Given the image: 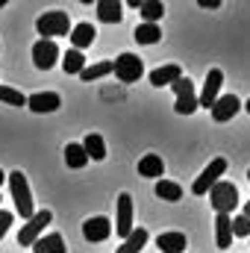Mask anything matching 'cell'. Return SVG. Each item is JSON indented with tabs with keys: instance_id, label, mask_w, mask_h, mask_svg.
Here are the masks:
<instances>
[{
	"instance_id": "36",
	"label": "cell",
	"mask_w": 250,
	"mask_h": 253,
	"mask_svg": "<svg viewBox=\"0 0 250 253\" xmlns=\"http://www.w3.org/2000/svg\"><path fill=\"white\" fill-rule=\"evenodd\" d=\"M248 183H250V171H248Z\"/></svg>"
},
{
	"instance_id": "17",
	"label": "cell",
	"mask_w": 250,
	"mask_h": 253,
	"mask_svg": "<svg viewBox=\"0 0 250 253\" xmlns=\"http://www.w3.org/2000/svg\"><path fill=\"white\" fill-rule=\"evenodd\" d=\"M94 36H97V30L91 27V24H77V27H71V44H74V50H83V47H88L91 42H94Z\"/></svg>"
},
{
	"instance_id": "29",
	"label": "cell",
	"mask_w": 250,
	"mask_h": 253,
	"mask_svg": "<svg viewBox=\"0 0 250 253\" xmlns=\"http://www.w3.org/2000/svg\"><path fill=\"white\" fill-rule=\"evenodd\" d=\"M0 100L9 103V106H27V97H24L21 91L9 88V85H0Z\"/></svg>"
},
{
	"instance_id": "33",
	"label": "cell",
	"mask_w": 250,
	"mask_h": 253,
	"mask_svg": "<svg viewBox=\"0 0 250 253\" xmlns=\"http://www.w3.org/2000/svg\"><path fill=\"white\" fill-rule=\"evenodd\" d=\"M242 215H245V218H248V221H250V200H248V203H245V212H242Z\"/></svg>"
},
{
	"instance_id": "31",
	"label": "cell",
	"mask_w": 250,
	"mask_h": 253,
	"mask_svg": "<svg viewBox=\"0 0 250 253\" xmlns=\"http://www.w3.org/2000/svg\"><path fill=\"white\" fill-rule=\"evenodd\" d=\"M12 212H6V209H0V239L6 236V230H9V224H12Z\"/></svg>"
},
{
	"instance_id": "35",
	"label": "cell",
	"mask_w": 250,
	"mask_h": 253,
	"mask_svg": "<svg viewBox=\"0 0 250 253\" xmlns=\"http://www.w3.org/2000/svg\"><path fill=\"white\" fill-rule=\"evenodd\" d=\"M245 109H248V115H250V100H248V103H245Z\"/></svg>"
},
{
	"instance_id": "23",
	"label": "cell",
	"mask_w": 250,
	"mask_h": 253,
	"mask_svg": "<svg viewBox=\"0 0 250 253\" xmlns=\"http://www.w3.org/2000/svg\"><path fill=\"white\" fill-rule=\"evenodd\" d=\"M153 191H156V197H159V200H168V203L183 200V186H177V183H171V180H159Z\"/></svg>"
},
{
	"instance_id": "19",
	"label": "cell",
	"mask_w": 250,
	"mask_h": 253,
	"mask_svg": "<svg viewBox=\"0 0 250 253\" xmlns=\"http://www.w3.org/2000/svg\"><path fill=\"white\" fill-rule=\"evenodd\" d=\"M233 215H218L215 218V245L218 248H230L233 245Z\"/></svg>"
},
{
	"instance_id": "4",
	"label": "cell",
	"mask_w": 250,
	"mask_h": 253,
	"mask_svg": "<svg viewBox=\"0 0 250 253\" xmlns=\"http://www.w3.org/2000/svg\"><path fill=\"white\" fill-rule=\"evenodd\" d=\"M50 221H53V215H50L47 209H39V212L21 227V233H18V245H21V248H33V245L42 239V233H44V227H47Z\"/></svg>"
},
{
	"instance_id": "34",
	"label": "cell",
	"mask_w": 250,
	"mask_h": 253,
	"mask_svg": "<svg viewBox=\"0 0 250 253\" xmlns=\"http://www.w3.org/2000/svg\"><path fill=\"white\" fill-rule=\"evenodd\" d=\"M3 180H6V174H3V171H0V186H3Z\"/></svg>"
},
{
	"instance_id": "16",
	"label": "cell",
	"mask_w": 250,
	"mask_h": 253,
	"mask_svg": "<svg viewBox=\"0 0 250 253\" xmlns=\"http://www.w3.org/2000/svg\"><path fill=\"white\" fill-rule=\"evenodd\" d=\"M138 174H141V177L162 180V174H165V162H162V156H156V153L141 156V159H138Z\"/></svg>"
},
{
	"instance_id": "11",
	"label": "cell",
	"mask_w": 250,
	"mask_h": 253,
	"mask_svg": "<svg viewBox=\"0 0 250 253\" xmlns=\"http://www.w3.org/2000/svg\"><path fill=\"white\" fill-rule=\"evenodd\" d=\"M115 233L126 239L129 233H132V197L121 191L118 194V218H115Z\"/></svg>"
},
{
	"instance_id": "26",
	"label": "cell",
	"mask_w": 250,
	"mask_h": 253,
	"mask_svg": "<svg viewBox=\"0 0 250 253\" xmlns=\"http://www.w3.org/2000/svg\"><path fill=\"white\" fill-rule=\"evenodd\" d=\"M62 68L65 74H83V68H85V56H83V50H68L62 56Z\"/></svg>"
},
{
	"instance_id": "5",
	"label": "cell",
	"mask_w": 250,
	"mask_h": 253,
	"mask_svg": "<svg viewBox=\"0 0 250 253\" xmlns=\"http://www.w3.org/2000/svg\"><path fill=\"white\" fill-rule=\"evenodd\" d=\"M112 71H115V77H118L121 83H138L141 74H144V65H141V59H138L135 53H121V56L112 62Z\"/></svg>"
},
{
	"instance_id": "10",
	"label": "cell",
	"mask_w": 250,
	"mask_h": 253,
	"mask_svg": "<svg viewBox=\"0 0 250 253\" xmlns=\"http://www.w3.org/2000/svg\"><path fill=\"white\" fill-rule=\"evenodd\" d=\"M242 109V100L236 94H218V100L212 103V121L224 124L230 118H236V112Z\"/></svg>"
},
{
	"instance_id": "9",
	"label": "cell",
	"mask_w": 250,
	"mask_h": 253,
	"mask_svg": "<svg viewBox=\"0 0 250 253\" xmlns=\"http://www.w3.org/2000/svg\"><path fill=\"white\" fill-rule=\"evenodd\" d=\"M221 85H224V71H221V68H212V71L206 74L203 94L197 97V106H206V109H212V103L218 100V91H221Z\"/></svg>"
},
{
	"instance_id": "3",
	"label": "cell",
	"mask_w": 250,
	"mask_h": 253,
	"mask_svg": "<svg viewBox=\"0 0 250 253\" xmlns=\"http://www.w3.org/2000/svg\"><path fill=\"white\" fill-rule=\"evenodd\" d=\"M36 30H39V36H42L44 42H53L56 36H68V33H71V18H68V12H59V9L44 12V15L36 21Z\"/></svg>"
},
{
	"instance_id": "22",
	"label": "cell",
	"mask_w": 250,
	"mask_h": 253,
	"mask_svg": "<svg viewBox=\"0 0 250 253\" xmlns=\"http://www.w3.org/2000/svg\"><path fill=\"white\" fill-rule=\"evenodd\" d=\"M144 245H147V230L138 227V230H132V233L126 236V242L115 253H141L144 251Z\"/></svg>"
},
{
	"instance_id": "24",
	"label": "cell",
	"mask_w": 250,
	"mask_h": 253,
	"mask_svg": "<svg viewBox=\"0 0 250 253\" xmlns=\"http://www.w3.org/2000/svg\"><path fill=\"white\" fill-rule=\"evenodd\" d=\"M132 39H135L138 44H156V42L162 39V30H159L156 24H138L135 33H132Z\"/></svg>"
},
{
	"instance_id": "30",
	"label": "cell",
	"mask_w": 250,
	"mask_h": 253,
	"mask_svg": "<svg viewBox=\"0 0 250 253\" xmlns=\"http://www.w3.org/2000/svg\"><path fill=\"white\" fill-rule=\"evenodd\" d=\"M230 227H233V236H245V239H250V221L245 218V215H236Z\"/></svg>"
},
{
	"instance_id": "20",
	"label": "cell",
	"mask_w": 250,
	"mask_h": 253,
	"mask_svg": "<svg viewBox=\"0 0 250 253\" xmlns=\"http://www.w3.org/2000/svg\"><path fill=\"white\" fill-rule=\"evenodd\" d=\"M33 251L36 253H68V248H65V239L59 233H50V236H42L33 245Z\"/></svg>"
},
{
	"instance_id": "12",
	"label": "cell",
	"mask_w": 250,
	"mask_h": 253,
	"mask_svg": "<svg viewBox=\"0 0 250 253\" xmlns=\"http://www.w3.org/2000/svg\"><path fill=\"white\" fill-rule=\"evenodd\" d=\"M83 236H85V242H106V239L112 236V221L103 218V215L88 218V221L83 224Z\"/></svg>"
},
{
	"instance_id": "14",
	"label": "cell",
	"mask_w": 250,
	"mask_h": 253,
	"mask_svg": "<svg viewBox=\"0 0 250 253\" xmlns=\"http://www.w3.org/2000/svg\"><path fill=\"white\" fill-rule=\"evenodd\" d=\"M156 248L162 253H186V248H188L186 233H159Z\"/></svg>"
},
{
	"instance_id": "2",
	"label": "cell",
	"mask_w": 250,
	"mask_h": 253,
	"mask_svg": "<svg viewBox=\"0 0 250 253\" xmlns=\"http://www.w3.org/2000/svg\"><path fill=\"white\" fill-rule=\"evenodd\" d=\"M206 194H209V203H212V209H215L218 215H230V212L239 206V189H236L230 180H218Z\"/></svg>"
},
{
	"instance_id": "8",
	"label": "cell",
	"mask_w": 250,
	"mask_h": 253,
	"mask_svg": "<svg viewBox=\"0 0 250 253\" xmlns=\"http://www.w3.org/2000/svg\"><path fill=\"white\" fill-rule=\"evenodd\" d=\"M33 62H36L39 71H50L53 65L59 62V47H56V42L39 39V42L33 44Z\"/></svg>"
},
{
	"instance_id": "15",
	"label": "cell",
	"mask_w": 250,
	"mask_h": 253,
	"mask_svg": "<svg viewBox=\"0 0 250 253\" xmlns=\"http://www.w3.org/2000/svg\"><path fill=\"white\" fill-rule=\"evenodd\" d=\"M97 18L103 24H118L124 18V3H118V0H97Z\"/></svg>"
},
{
	"instance_id": "1",
	"label": "cell",
	"mask_w": 250,
	"mask_h": 253,
	"mask_svg": "<svg viewBox=\"0 0 250 253\" xmlns=\"http://www.w3.org/2000/svg\"><path fill=\"white\" fill-rule=\"evenodd\" d=\"M6 180H9V189H12V200H15L18 215L24 221H30L36 215V209H33V194H30V186H27V177L21 171H12Z\"/></svg>"
},
{
	"instance_id": "21",
	"label": "cell",
	"mask_w": 250,
	"mask_h": 253,
	"mask_svg": "<svg viewBox=\"0 0 250 253\" xmlns=\"http://www.w3.org/2000/svg\"><path fill=\"white\" fill-rule=\"evenodd\" d=\"M83 150H85V156H88V159H94V162L106 159V141H103L97 132H88V135H85V141H83Z\"/></svg>"
},
{
	"instance_id": "32",
	"label": "cell",
	"mask_w": 250,
	"mask_h": 253,
	"mask_svg": "<svg viewBox=\"0 0 250 253\" xmlns=\"http://www.w3.org/2000/svg\"><path fill=\"white\" fill-rule=\"evenodd\" d=\"M200 6H203V9H218L221 0H200Z\"/></svg>"
},
{
	"instance_id": "25",
	"label": "cell",
	"mask_w": 250,
	"mask_h": 253,
	"mask_svg": "<svg viewBox=\"0 0 250 253\" xmlns=\"http://www.w3.org/2000/svg\"><path fill=\"white\" fill-rule=\"evenodd\" d=\"M138 12H141L144 24H156V21L165 15V3H159V0H141Z\"/></svg>"
},
{
	"instance_id": "6",
	"label": "cell",
	"mask_w": 250,
	"mask_h": 253,
	"mask_svg": "<svg viewBox=\"0 0 250 253\" xmlns=\"http://www.w3.org/2000/svg\"><path fill=\"white\" fill-rule=\"evenodd\" d=\"M224 174H227V159H221V156H218V159H212V162H209V168H206V171L194 180L191 191H194V194H206V191L212 189V186H215Z\"/></svg>"
},
{
	"instance_id": "13",
	"label": "cell",
	"mask_w": 250,
	"mask_h": 253,
	"mask_svg": "<svg viewBox=\"0 0 250 253\" xmlns=\"http://www.w3.org/2000/svg\"><path fill=\"white\" fill-rule=\"evenodd\" d=\"M27 106H30L33 112H56V109L62 106V97H59L56 91H39V94L27 97Z\"/></svg>"
},
{
	"instance_id": "7",
	"label": "cell",
	"mask_w": 250,
	"mask_h": 253,
	"mask_svg": "<svg viewBox=\"0 0 250 253\" xmlns=\"http://www.w3.org/2000/svg\"><path fill=\"white\" fill-rule=\"evenodd\" d=\"M174 94H177V112L180 115H191L194 109H197V94H194V83L188 80V77H180L177 83H174Z\"/></svg>"
},
{
	"instance_id": "18",
	"label": "cell",
	"mask_w": 250,
	"mask_h": 253,
	"mask_svg": "<svg viewBox=\"0 0 250 253\" xmlns=\"http://www.w3.org/2000/svg\"><path fill=\"white\" fill-rule=\"evenodd\" d=\"M180 77H183L180 65H162V68H156V71L150 74V83H153L156 88H162V85H174Z\"/></svg>"
},
{
	"instance_id": "27",
	"label": "cell",
	"mask_w": 250,
	"mask_h": 253,
	"mask_svg": "<svg viewBox=\"0 0 250 253\" xmlns=\"http://www.w3.org/2000/svg\"><path fill=\"white\" fill-rule=\"evenodd\" d=\"M65 162H68V168H85L88 156H85L83 144H68L65 147Z\"/></svg>"
},
{
	"instance_id": "28",
	"label": "cell",
	"mask_w": 250,
	"mask_h": 253,
	"mask_svg": "<svg viewBox=\"0 0 250 253\" xmlns=\"http://www.w3.org/2000/svg\"><path fill=\"white\" fill-rule=\"evenodd\" d=\"M106 74H112V62H97V65H85L80 77H83L85 83H91V80H100V77H106Z\"/></svg>"
}]
</instances>
